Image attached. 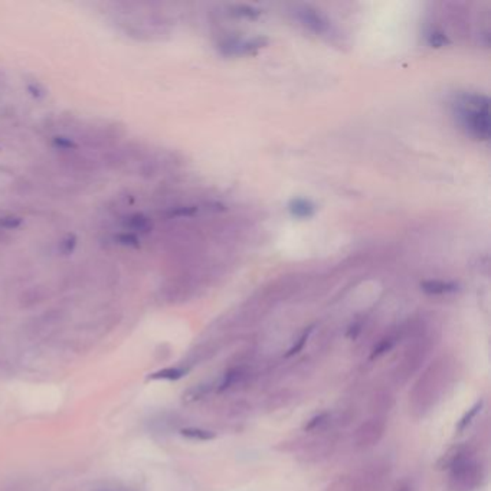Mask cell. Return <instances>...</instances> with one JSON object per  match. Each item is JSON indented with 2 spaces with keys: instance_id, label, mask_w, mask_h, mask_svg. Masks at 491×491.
Segmentation results:
<instances>
[{
  "instance_id": "obj_1",
  "label": "cell",
  "mask_w": 491,
  "mask_h": 491,
  "mask_svg": "<svg viewBox=\"0 0 491 491\" xmlns=\"http://www.w3.org/2000/svg\"><path fill=\"white\" fill-rule=\"evenodd\" d=\"M455 114L462 127L480 140L490 137L488 100L477 94H462L457 98Z\"/></svg>"
},
{
  "instance_id": "obj_2",
  "label": "cell",
  "mask_w": 491,
  "mask_h": 491,
  "mask_svg": "<svg viewBox=\"0 0 491 491\" xmlns=\"http://www.w3.org/2000/svg\"><path fill=\"white\" fill-rule=\"evenodd\" d=\"M483 469L473 459V454L462 458L450 469V491H476L483 481Z\"/></svg>"
},
{
  "instance_id": "obj_3",
  "label": "cell",
  "mask_w": 491,
  "mask_h": 491,
  "mask_svg": "<svg viewBox=\"0 0 491 491\" xmlns=\"http://www.w3.org/2000/svg\"><path fill=\"white\" fill-rule=\"evenodd\" d=\"M384 429H385V425L379 421H370L363 424L356 433L358 445L369 447L376 444L380 440V436L384 435Z\"/></svg>"
},
{
  "instance_id": "obj_4",
  "label": "cell",
  "mask_w": 491,
  "mask_h": 491,
  "mask_svg": "<svg viewBox=\"0 0 491 491\" xmlns=\"http://www.w3.org/2000/svg\"><path fill=\"white\" fill-rule=\"evenodd\" d=\"M123 228L126 232L134 235H144L152 231L153 224L150 217L144 213H131L123 221Z\"/></svg>"
},
{
  "instance_id": "obj_5",
  "label": "cell",
  "mask_w": 491,
  "mask_h": 491,
  "mask_svg": "<svg viewBox=\"0 0 491 491\" xmlns=\"http://www.w3.org/2000/svg\"><path fill=\"white\" fill-rule=\"evenodd\" d=\"M62 156V160L65 165L72 169L74 172H84V173H88V172H93L95 170V163L88 159L87 156H83L81 153H78L76 150L75 152H68V153H61Z\"/></svg>"
},
{
  "instance_id": "obj_6",
  "label": "cell",
  "mask_w": 491,
  "mask_h": 491,
  "mask_svg": "<svg viewBox=\"0 0 491 491\" xmlns=\"http://www.w3.org/2000/svg\"><path fill=\"white\" fill-rule=\"evenodd\" d=\"M471 454V450L467 445H455L452 448H450L441 458L440 461L436 462V467L440 470H450L454 464H457L458 461H461L462 458H466L467 455Z\"/></svg>"
},
{
  "instance_id": "obj_7",
  "label": "cell",
  "mask_w": 491,
  "mask_h": 491,
  "mask_svg": "<svg viewBox=\"0 0 491 491\" xmlns=\"http://www.w3.org/2000/svg\"><path fill=\"white\" fill-rule=\"evenodd\" d=\"M422 290L426 292V294H431V295H444V294H451V292H455L458 290V285L454 284V283H447V281H438V280H435V281H426L422 285Z\"/></svg>"
},
{
  "instance_id": "obj_8",
  "label": "cell",
  "mask_w": 491,
  "mask_h": 491,
  "mask_svg": "<svg viewBox=\"0 0 491 491\" xmlns=\"http://www.w3.org/2000/svg\"><path fill=\"white\" fill-rule=\"evenodd\" d=\"M290 212L295 217H310L314 213V205L307 199H294L290 203Z\"/></svg>"
},
{
  "instance_id": "obj_9",
  "label": "cell",
  "mask_w": 491,
  "mask_h": 491,
  "mask_svg": "<svg viewBox=\"0 0 491 491\" xmlns=\"http://www.w3.org/2000/svg\"><path fill=\"white\" fill-rule=\"evenodd\" d=\"M23 224V220L18 215L13 213H6L0 216V231L4 232H11V231H16L18 228H20Z\"/></svg>"
},
{
  "instance_id": "obj_10",
  "label": "cell",
  "mask_w": 491,
  "mask_h": 491,
  "mask_svg": "<svg viewBox=\"0 0 491 491\" xmlns=\"http://www.w3.org/2000/svg\"><path fill=\"white\" fill-rule=\"evenodd\" d=\"M182 435L190 440H198V441H210L215 438V432L208 431V429H201V428H186L182 429Z\"/></svg>"
},
{
  "instance_id": "obj_11",
  "label": "cell",
  "mask_w": 491,
  "mask_h": 491,
  "mask_svg": "<svg viewBox=\"0 0 491 491\" xmlns=\"http://www.w3.org/2000/svg\"><path fill=\"white\" fill-rule=\"evenodd\" d=\"M45 297V292H43V288H39V287H32L29 290H26L22 297H20V302L25 304V306H29V303H39L42 302Z\"/></svg>"
},
{
  "instance_id": "obj_12",
  "label": "cell",
  "mask_w": 491,
  "mask_h": 491,
  "mask_svg": "<svg viewBox=\"0 0 491 491\" xmlns=\"http://www.w3.org/2000/svg\"><path fill=\"white\" fill-rule=\"evenodd\" d=\"M481 408H483V401L476 402V405H474L471 409H469V412H466V415H464V417L461 418V421H459L458 425H457V429L461 432V431H464L466 428H469V425L473 422V419H474V418L477 417V414L481 411Z\"/></svg>"
},
{
  "instance_id": "obj_13",
  "label": "cell",
  "mask_w": 491,
  "mask_h": 491,
  "mask_svg": "<svg viewBox=\"0 0 491 491\" xmlns=\"http://www.w3.org/2000/svg\"><path fill=\"white\" fill-rule=\"evenodd\" d=\"M242 375L243 373L241 369H231L229 372H227L221 380V384H220V391H227L231 386H234L236 382L242 377Z\"/></svg>"
},
{
  "instance_id": "obj_14",
  "label": "cell",
  "mask_w": 491,
  "mask_h": 491,
  "mask_svg": "<svg viewBox=\"0 0 491 491\" xmlns=\"http://www.w3.org/2000/svg\"><path fill=\"white\" fill-rule=\"evenodd\" d=\"M187 369H182V368H170V369H163L157 373H154L152 377L153 379H169V380H176L180 379L186 375Z\"/></svg>"
},
{
  "instance_id": "obj_15",
  "label": "cell",
  "mask_w": 491,
  "mask_h": 491,
  "mask_svg": "<svg viewBox=\"0 0 491 491\" xmlns=\"http://www.w3.org/2000/svg\"><path fill=\"white\" fill-rule=\"evenodd\" d=\"M52 144L55 146V149H58L61 153H68V152L78 150L76 143L74 140H71L69 137H64V135H57V137L53 139Z\"/></svg>"
},
{
  "instance_id": "obj_16",
  "label": "cell",
  "mask_w": 491,
  "mask_h": 491,
  "mask_svg": "<svg viewBox=\"0 0 491 491\" xmlns=\"http://www.w3.org/2000/svg\"><path fill=\"white\" fill-rule=\"evenodd\" d=\"M394 344H395V342H394V339H391V337H386V339H384V340H380V342L373 347L370 358H372V359H377V358H380V356H384L385 353H388V351L394 347Z\"/></svg>"
},
{
  "instance_id": "obj_17",
  "label": "cell",
  "mask_w": 491,
  "mask_h": 491,
  "mask_svg": "<svg viewBox=\"0 0 491 491\" xmlns=\"http://www.w3.org/2000/svg\"><path fill=\"white\" fill-rule=\"evenodd\" d=\"M116 242L120 245H124V247H137L139 236L124 231V232H120L116 235Z\"/></svg>"
},
{
  "instance_id": "obj_18",
  "label": "cell",
  "mask_w": 491,
  "mask_h": 491,
  "mask_svg": "<svg viewBox=\"0 0 491 491\" xmlns=\"http://www.w3.org/2000/svg\"><path fill=\"white\" fill-rule=\"evenodd\" d=\"M75 247H76V238H75V235L69 234V235H67V236L60 242V247H58V248H60V253H61L62 255H69V254L74 253Z\"/></svg>"
},
{
  "instance_id": "obj_19",
  "label": "cell",
  "mask_w": 491,
  "mask_h": 491,
  "mask_svg": "<svg viewBox=\"0 0 491 491\" xmlns=\"http://www.w3.org/2000/svg\"><path fill=\"white\" fill-rule=\"evenodd\" d=\"M330 419V414H327V412H323V414H318L316 417H313L304 426V431H316L317 428H320L321 425H324L325 422H329Z\"/></svg>"
},
{
  "instance_id": "obj_20",
  "label": "cell",
  "mask_w": 491,
  "mask_h": 491,
  "mask_svg": "<svg viewBox=\"0 0 491 491\" xmlns=\"http://www.w3.org/2000/svg\"><path fill=\"white\" fill-rule=\"evenodd\" d=\"M310 333H311V327H310V329L309 330H306L302 336H300L298 337V340L292 344V347L287 351V354H285V356L287 358H291V356H294V354H297L298 351H302L303 349H304V344H306V342H307V339H309V336H310Z\"/></svg>"
},
{
  "instance_id": "obj_21",
  "label": "cell",
  "mask_w": 491,
  "mask_h": 491,
  "mask_svg": "<svg viewBox=\"0 0 491 491\" xmlns=\"http://www.w3.org/2000/svg\"><path fill=\"white\" fill-rule=\"evenodd\" d=\"M327 491H354L353 481L347 477H342L337 481H335L332 485H329Z\"/></svg>"
},
{
  "instance_id": "obj_22",
  "label": "cell",
  "mask_w": 491,
  "mask_h": 491,
  "mask_svg": "<svg viewBox=\"0 0 491 491\" xmlns=\"http://www.w3.org/2000/svg\"><path fill=\"white\" fill-rule=\"evenodd\" d=\"M394 491H414V488L409 483H401V484H398V487Z\"/></svg>"
},
{
  "instance_id": "obj_23",
  "label": "cell",
  "mask_w": 491,
  "mask_h": 491,
  "mask_svg": "<svg viewBox=\"0 0 491 491\" xmlns=\"http://www.w3.org/2000/svg\"><path fill=\"white\" fill-rule=\"evenodd\" d=\"M2 84H4V75L0 74V86H2Z\"/></svg>"
}]
</instances>
